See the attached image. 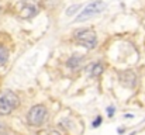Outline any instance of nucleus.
<instances>
[{
    "instance_id": "f257e3e1",
    "label": "nucleus",
    "mask_w": 145,
    "mask_h": 135,
    "mask_svg": "<svg viewBox=\"0 0 145 135\" xmlns=\"http://www.w3.org/2000/svg\"><path fill=\"white\" fill-rule=\"evenodd\" d=\"M18 106H20V98L14 91L6 90L0 93V115H8Z\"/></svg>"
},
{
    "instance_id": "f03ea898",
    "label": "nucleus",
    "mask_w": 145,
    "mask_h": 135,
    "mask_svg": "<svg viewBox=\"0 0 145 135\" xmlns=\"http://www.w3.org/2000/svg\"><path fill=\"white\" fill-rule=\"evenodd\" d=\"M73 38L78 44L83 45L88 49H93L97 44V37L96 33L93 30L89 28H82V30H76L73 34Z\"/></svg>"
},
{
    "instance_id": "7ed1b4c3",
    "label": "nucleus",
    "mask_w": 145,
    "mask_h": 135,
    "mask_svg": "<svg viewBox=\"0 0 145 135\" xmlns=\"http://www.w3.org/2000/svg\"><path fill=\"white\" fill-rule=\"evenodd\" d=\"M47 107L44 104H37V106H33L27 114V121L30 125L33 127H41L47 118Z\"/></svg>"
},
{
    "instance_id": "20e7f679",
    "label": "nucleus",
    "mask_w": 145,
    "mask_h": 135,
    "mask_svg": "<svg viewBox=\"0 0 145 135\" xmlns=\"http://www.w3.org/2000/svg\"><path fill=\"white\" fill-rule=\"evenodd\" d=\"M106 8V3L103 0H95L92 3H89L82 11L80 14L76 17V23H80V21H85L88 18H92L97 14H100L103 10Z\"/></svg>"
},
{
    "instance_id": "39448f33",
    "label": "nucleus",
    "mask_w": 145,
    "mask_h": 135,
    "mask_svg": "<svg viewBox=\"0 0 145 135\" xmlns=\"http://www.w3.org/2000/svg\"><path fill=\"white\" fill-rule=\"evenodd\" d=\"M118 82L124 87L133 89L137 85V75L133 70H121V72H118Z\"/></svg>"
},
{
    "instance_id": "423d86ee",
    "label": "nucleus",
    "mask_w": 145,
    "mask_h": 135,
    "mask_svg": "<svg viewBox=\"0 0 145 135\" xmlns=\"http://www.w3.org/2000/svg\"><path fill=\"white\" fill-rule=\"evenodd\" d=\"M103 70H104V65H103L101 62H96V63H93V65H90V66L88 68V73H89L90 78L100 76V75L103 73Z\"/></svg>"
},
{
    "instance_id": "0eeeda50",
    "label": "nucleus",
    "mask_w": 145,
    "mask_h": 135,
    "mask_svg": "<svg viewBox=\"0 0 145 135\" xmlns=\"http://www.w3.org/2000/svg\"><path fill=\"white\" fill-rule=\"evenodd\" d=\"M82 63H83V58L79 56V55H75V56H71V58L68 59L66 66H68L69 69H78V68H80Z\"/></svg>"
},
{
    "instance_id": "6e6552de",
    "label": "nucleus",
    "mask_w": 145,
    "mask_h": 135,
    "mask_svg": "<svg viewBox=\"0 0 145 135\" xmlns=\"http://www.w3.org/2000/svg\"><path fill=\"white\" fill-rule=\"evenodd\" d=\"M35 14H37V7L33 6V4L25 6V7L21 10V17H24V18H30V17H33V16H35Z\"/></svg>"
},
{
    "instance_id": "1a4fd4ad",
    "label": "nucleus",
    "mask_w": 145,
    "mask_h": 135,
    "mask_svg": "<svg viewBox=\"0 0 145 135\" xmlns=\"http://www.w3.org/2000/svg\"><path fill=\"white\" fill-rule=\"evenodd\" d=\"M7 59H8V51L3 45H0V66L6 65Z\"/></svg>"
},
{
    "instance_id": "9d476101",
    "label": "nucleus",
    "mask_w": 145,
    "mask_h": 135,
    "mask_svg": "<svg viewBox=\"0 0 145 135\" xmlns=\"http://www.w3.org/2000/svg\"><path fill=\"white\" fill-rule=\"evenodd\" d=\"M78 8H80V6H79V4H76V6H72V7H69V8L66 10V16H72V14H75V13H76L75 10H78Z\"/></svg>"
},
{
    "instance_id": "9b49d317",
    "label": "nucleus",
    "mask_w": 145,
    "mask_h": 135,
    "mask_svg": "<svg viewBox=\"0 0 145 135\" xmlns=\"http://www.w3.org/2000/svg\"><path fill=\"white\" fill-rule=\"evenodd\" d=\"M6 131H7V128H6L4 123H1V121H0V135H3Z\"/></svg>"
},
{
    "instance_id": "f8f14e48",
    "label": "nucleus",
    "mask_w": 145,
    "mask_h": 135,
    "mask_svg": "<svg viewBox=\"0 0 145 135\" xmlns=\"http://www.w3.org/2000/svg\"><path fill=\"white\" fill-rule=\"evenodd\" d=\"M40 135H61V134H59L58 131H54V130H52V131H47V132H41Z\"/></svg>"
},
{
    "instance_id": "ddd939ff",
    "label": "nucleus",
    "mask_w": 145,
    "mask_h": 135,
    "mask_svg": "<svg viewBox=\"0 0 145 135\" xmlns=\"http://www.w3.org/2000/svg\"><path fill=\"white\" fill-rule=\"evenodd\" d=\"M108 117H113V114H114V107H108Z\"/></svg>"
},
{
    "instance_id": "4468645a",
    "label": "nucleus",
    "mask_w": 145,
    "mask_h": 135,
    "mask_svg": "<svg viewBox=\"0 0 145 135\" xmlns=\"http://www.w3.org/2000/svg\"><path fill=\"white\" fill-rule=\"evenodd\" d=\"M100 121H101V118H100V117H97V120L93 123V127H97V125L100 124Z\"/></svg>"
}]
</instances>
